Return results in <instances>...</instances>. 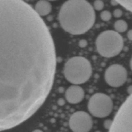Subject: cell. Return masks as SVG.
<instances>
[{
    "instance_id": "20",
    "label": "cell",
    "mask_w": 132,
    "mask_h": 132,
    "mask_svg": "<svg viewBox=\"0 0 132 132\" xmlns=\"http://www.w3.org/2000/svg\"><path fill=\"white\" fill-rule=\"evenodd\" d=\"M58 104H59V105H61V106L63 105V104H64V99H59V101H58Z\"/></svg>"
},
{
    "instance_id": "4",
    "label": "cell",
    "mask_w": 132,
    "mask_h": 132,
    "mask_svg": "<svg viewBox=\"0 0 132 132\" xmlns=\"http://www.w3.org/2000/svg\"><path fill=\"white\" fill-rule=\"evenodd\" d=\"M95 43L99 54L106 58L117 56L124 48L122 36L114 30H106L101 32L97 37Z\"/></svg>"
},
{
    "instance_id": "3",
    "label": "cell",
    "mask_w": 132,
    "mask_h": 132,
    "mask_svg": "<svg viewBox=\"0 0 132 132\" xmlns=\"http://www.w3.org/2000/svg\"><path fill=\"white\" fill-rule=\"evenodd\" d=\"M92 74L90 62L84 57L76 56L67 61L64 67V76L68 82L81 85L87 82Z\"/></svg>"
},
{
    "instance_id": "6",
    "label": "cell",
    "mask_w": 132,
    "mask_h": 132,
    "mask_svg": "<svg viewBox=\"0 0 132 132\" xmlns=\"http://www.w3.org/2000/svg\"><path fill=\"white\" fill-rule=\"evenodd\" d=\"M113 101L110 97L103 93H96L89 99L88 108L94 117L104 118L112 113Z\"/></svg>"
},
{
    "instance_id": "21",
    "label": "cell",
    "mask_w": 132,
    "mask_h": 132,
    "mask_svg": "<svg viewBox=\"0 0 132 132\" xmlns=\"http://www.w3.org/2000/svg\"><path fill=\"white\" fill-rule=\"evenodd\" d=\"M128 93L130 95H131V91H132V86H130L128 88Z\"/></svg>"
},
{
    "instance_id": "22",
    "label": "cell",
    "mask_w": 132,
    "mask_h": 132,
    "mask_svg": "<svg viewBox=\"0 0 132 132\" xmlns=\"http://www.w3.org/2000/svg\"><path fill=\"white\" fill-rule=\"evenodd\" d=\"M48 1H55V0H48Z\"/></svg>"
},
{
    "instance_id": "5",
    "label": "cell",
    "mask_w": 132,
    "mask_h": 132,
    "mask_svg": "<svg viewBox=\"0 0 132 132\" xmlns=\"http://www.w3.org/2000/svg\"><path fill=\"white\" fill-rule=\"evenodd\" d=\"M131 95H129L116 114L109 131L110 132H131Z\"/></svg>"
},
{
    "instance_id": "11",
    "label": "cell",
    "mask_w": 132,
    "mask_h": 132,
    "mask_svg": "<svg viewBox=\"0 0 132 132\" xmlns=\"http://www.w3.org/2000/svg\"><path fill=\"white\" fill-rule=\"evenodd\" d=\"M114 28L116 32L119 33H123L128 29V24L125 20L119 19L114 23Z\"/></svg>"
},
{
    "instance_id": "13",
    "label": "cell",
    "mask_w": 132,
    "mask_h": 132,
    "mask_svg": "<svg viewBox=\"0 0 132 132\" xmlns=\"http://www.w3.org/2000/svg\"><path fill=\"white\" fill-rule=\"evenodd\" d=\"M100 17L103 21H108L112 18V14L108 10H104L101 13Z\"/></svg>"
},
{
    "instance_id": "8",
    "label": "cell",
    "mask_w": 132,
    "mask_h": 132,
    "mask_svg": "<svg viewBox=\"0 0 132 132\" xmlns=\"http://www.w3.org/2000/svg\"><path fill=\"white\" fill-rule=\"evenodd\" d=\"M68 125L70 130L74 132H88L92 128L93 121L88 113L78 111L70 116Z\"/></svg>"
},
{
    "instance_id": "2",
    "label": "cell",
    "mask_w": 132,
    "mask_h": 132,
    "mask_svg": "<svg viewBox=\"0 0 132 132\" xmlns=\"http://www.w3.org/2000/svg\"><path fill=\"white\" fill-rule=\"evenodd\" d=\"M58 18L64 30L70 34L80 35L94 26L95 13L86 0H68L61 7Z\"/></svg>"
},
{
    "instance_id": "1",
    "label": "cell",
    "mask_w": 132,
    "mask_h": 132,
    "mask_svg": "<svg viewBox=\"0 0 132 132\" xmlns=\"http://www.w3.org/2000/svg\"><path fill=\"white\" fill-rule=\"evenodd\" d=\"M57 57L48 27L24 0H0V131L15 128L43 104Z\"/></svg>"
},
{
    "instance_id": "17",
    "label": "cell",
    "mask_w": 132,
    "mask_h": 132,
    "mask_svg": "<svg viewBox=\"0 0 132 132\" xmlns=\"http://www.w3.org/2000/svg\"><path fill=\"white\" fill-rule=\"evenodd\" d=\"M88 42L86 39H82L79 42V46L81 48H85L87 46Z\"/></svg>"
},
{
    "instance_id": "9",
    "label": "cell",
    "mask_w": 132,
    "mask_h": 132,
    "mask_svg": "<svg viewBox=\"0 0 132 132\" xmlns=\"http://www.w3.org/2000/svg\"><path fill=\"white\" fill-rule=\"evenodd\" d=\"M66 99L70 104H77L82 101L85 97L84 90L77 85L68 88L65 93Z\"/></svg>"
},
{
    "instance_id": "16",
    "label": "cell",
    "mask_w": 132,
    "mask_h": 132,
    "mask_svg": "<svg viewBox=\"0 0 132 132\" xmlns=\"http://www.w3.org/2000/svg\"><path fill=\"white\" fill-rule=\"evenodd\" d=\"M112 120L108 119V120H106V121H104V128L106 129V130H109L110 129L111 126H112Z\"/></svg>"
},
{
    "instance_id": "7",
    "label": "cell",
    "mask_w": 132,
    "mask_h": 132,
    "mask_svg": "<svg viewBox=\"0 0 132 132\" xmlns=\"http://www.w3.org/2000/svg\"><path fill=\"white\" fill-rule=\"evenodd\" d=\"M127 70L121 64H113L106 70L104 79L110 86L118 88L122 86L127 80Z\"/></svg>"
},
{
    "instance_id": "18",
    "label": "cell",
    "mask_w": 132,
    "mask_h": 132,
    "mask_svg": "<svg viewBox=\"0 0 132 132\" xmlns=\"http://www.w3.org/2000/svg\"><path fill=\"white\" fill-rule=\"evenodd\" d=\"M127 37H128V39L130 40V41H131V39H132V31H131V30H130L128 32Z\"/></svg>"
},
{
    "instance_id": "12",
    "label": "cell",
    "mask_w": 132,
    "mask_h": 132,
    "mask_svg": "<svg viewBox=\"0 0 132 132\" xmlns=\"http://www.w3.org/2000/svg\"><path fill=\"white\" fill-rule=\"evenodd\" d=\"M119 4L123 6L126 10L131 12L132 1L131 0H116Z\"/></svg>"
},
{
    "instance_id": "10",
    "label": "cell",
    "mask_w": 132,
    "mask_h": 132,
    "mask_svg": "<svg viewBox=\"0 0 132 132\" xmlns=\"http://www.w3.org/2000/svg\"><path fill=\"white\" fill-rule=\"evenodd\" d=\"M34 9L41 17L45 16L51 12L52 5L48 0H39L36 3Z\"/></svg>"
},
{
    "instance_id": "14",
    "label": "cell",
    "mask_w": 132,
    "mask_h": 132,
    "mask_svg": "<svg viewBox=\"0 0 132 132\" xmlns=\"http://www.w3.org/2000/svg\"><path fill=\"white\" fill-rule=\"evenodd\" d=\"M104 4L103 0H95L94 2V9L96 10H101L104 8Z\"/></svg>"
},
{
    "instance_id": "15",
    "label": "cell",
    "mask_w": 132,
    "mask_h": 132,
    "mask_svg": "<svg viewBox=\"0 0 132 132\" xmlns=\"http://www.w3.org/2000/svg\"><path fill=\"white\" fill-rule=\"evenodd\" d=\"M113 15H114L116 18H121V17L122 15V11L121 9H117L113 11Z\"/></svg>"
},
{
    "instance_id": "19",
    "label": "cell",
    "mask_w": 132,
    "mask_h": 132,
    "mask_svg": "<svg viewBox=\"0 0 132 132\" xmlns=\"http://www.w3.org/2000/svg\"><path fill=\"white\" fill-rule=\"evenodd\" d=\"M110 3H111V5H113V6H116V5H117L119 4L118 2H117L116 0H111Z\"/></svg>"
}]
</instances>
